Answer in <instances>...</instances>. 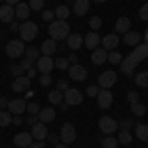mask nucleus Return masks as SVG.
Listing matches in <instances>:
<instances>
[{
  "label": "nucleus",
  "instance_id": "nucleus-1",
  "mask_svg": "<svg viewBox=\"0 0 148 148\" xmlns=\"http://www.w3.org/2000/svg\"><path fill=\"white\" fill-rule=\"evenodd\" d=\"M146 57H148V46L140 42L138 46H134V49H132L130 56L123 57V61H121V71L125 73L126 77H134V69H136V65L140 63V61H144Z\"/></svg>",
  "mask_w": 148,
  "mask_h": 148
},
{
  "label": "nucleus",
  "instance_id": "nucleus-2",
  "mask_svg": "<svg viewBox=\"0 0 148 148\" xmlns=\"http://www.w3.org/2000/svg\"><path fill=\"white\" fill-rule=\"evenodd\" d=\"M47 32H49V38L56 40V42L67 40V36L71 34V26L67 24V20H53V22L49 24Z\"/></svg>",
  "mask_w": 148,
  "mask_h": 148
},
{
  "label": "nucleus",
  "instance_id": "nucleus-3",
  "mask_svg": "<svg viewBox=\"0 0 148 148\" xmlns=\"http://www.w3.org/2000/svg\"><path fill=\"white\" fill-rule=\"evenodd\" d=\"M18 32H20V40L26 44V42H34L36 38H38V32H40V30H38V24L36 22L26 20L24 24H20V30H18Z\"/></svg>",
  "mask_w": 148,
  "mask_h": 148
},
{
  "label": "nucleus",
  "instance_id": "nucleus-4",
  "mask_svg": "<svg viewBox=\"0 0 148 148\" xmlns=\"http://www.w3.org/2000/svg\"><path fill=\"white\" fill-rule=\"evenodd\" d=\"M24 51H26V44L22 40H10L6 44V56L12 59H18L20 56H24Z\"/></svg>",
  "mask_w": 148,
  "mask_h": 148
},
{
  "label": "nucleus",
  "instance_id": "nucleus-5",
  "mask_svg": "<svg viewBox=\"0 0 148 148\" xmlns=\"http://www.w3.org/2000/svg\"><path fill=\"white\" fill-rule=\"evenodd\" d=\"M99 130L103 134H114L119 130V123L114 121L113 116H101L99 119Z\"/></svg>",
  "mask_w": 148,
  "mask_h": 148
},
{
  "label": "nucleus",
  "instance_id": "nucleus-6",
  "mask_svg": "<svg viewBox=\"0 0 148 148\" xmlns=\"http://www.w3.org/2000/svg\"><path fill=\"white\" fill-rule=\"evenodd\" d=\"M75 138H77L75 126L71 125V123H65V125L61 126V130H59V140L63 144H71V142H75Z\"/></svg>",
  "mask_w": 148,
  "mask_h": 148
},
{
  "label": "nucleus",
  "instance_id": "nucleus-7",
  "mask_svg": "<svg viewBox=\"0 0 148 148\" xmlns=\"http://www.w3.org/2000/svg\"><path fill=\"white\" fill-rule=\"evenodd\" d=\"M63 101L67 103L69 107L81 105V103H83V93H81L79 89H73V87H69L67 91H63Z\"/></svg>",
  "mask_w": 148,
  "mask_h": 148
},
{
  "label": "nucleus",
  "instance_id": "nucleus-8",
  "mask_svg": "<svg viewBox=\"0 0 148 148\" xmlns=\"http://www.w3.org/2000/svg\"><path fill=\"white\" fill-rule=\"evenodd\" d=\"M114 83H116V73L114 71H105L99 75V81H97V85L101 87V89H111Z\"/></svg>",
  "mask_w": 148,
  "mask_h": 148
},
{
  "label": "nucleus",
  "instance_id": "nucleus-9",
  "mask_svg": "<svg viewBox=\"0 0 148 148\" xmlns=\"http://www.w3.org/2000/svg\"><path fill=\"white\" fill-rule=\"evenodd\" d=\"M67 73H69V79L71 81H85L87 79V69L83 67V65H79V63L69 65Z\"/></svg>",
  "mask_w": 148,
  "mask_h": 148
},
{
  "label": "nucleus",
  "instance_id": "nucleus-10",
  "mask_svg": "<svg viewBox=\"0 0 148 148\" xmlns=\"http://www.w3.org/2000/svg\"><path fill=\"white\" fill-rule=\"evenodd\" d=\"M119 44H121L119 34H109V36H105V38H101V47L105 51H114Z\"/></svg>",
  "mask_w": 148,
  "mask_h": 148
},
{
  "label": "nucleus",
  "instance_id": "nucleus-11",
  "mask_svg": "<svg viewBox=\"0 0 148 148\" xmlns=\"http://www.w3.org/2000/svg\"><path fill=\"white\" fill-rule=\"evenodd\" d=\"M26 99H14V101L8 103V107H6V111L12 114V116H20V114L26 111Z\"/></svg>",
  "mask_w": 148,
  "mask_h": 148
},
{
  "label": "nucleus",
  "instance_id": "nucleus-12",
  "mask_svg": "<svg viewBox=\"0 0 148 148\" xmlns=\"http://www.w3.org/2000/svg\"><path fill=\"white\" fill-rule=\"evenodd\" d=\"M53 67H56V61H53L49 56H40L38 57V65H36V69H38L40 73H51Z\"/></svg>",
  "mask_w": 148,
  "mask_h": 148
},
{
  "label": "nucleus",
  "instance_id": "nucleus-13",
  "mask_svg": "<svg viewBox=\"0 0 148 148\" xmlns=\"http://www.w3.org/2000/svg\"><path fill=\"white\" fill-rule=\"evenodd\" d=\"M30 83H32V79H30V77L20 75V77H16V79L12 81V91H16V93H26L28 89H30Z\"/></svg>",
  "mask_w": 148,
  "mask_h": 148
},
{
  "label": "nucleus",
  "instance_id": "nucleus-14",
  "mask_svg": "<svg viewBox=\"0 0 148 148\" xmlns=\"http://www.w3.org/2000/svg\"><path fill=\"white\" fill-rule=\"evenodd\" d=\"M97 103H99V109H109L113 105V93L109 91V89H99Z\"/></svg>",
  "mask_w": 148,
  "mask_h": 148
},
{
  "label": "nucleus",
  "instance_id": "nucleus-15",
  "mask_svg": "<svg viewBox=\"0 0 148 148\" xmlns=\"http://www.w3.org/2000/svg\"><path fill=\"white\" fill-rule=\"evenodd\" d=\"M83 46H85V47H89L91 51H93V49H97V47L101 46V36L97 34V32H93V30H91L89 34L83 38Z\"/></svg>",
  "mask_w": 148,
  "mask_h": 148
},
{
  "label": "nucleus",
  "instance_id": "nucleus-16",
  "mask_svg": "<svg viewBox=\"0 0 148 148\" xmlns=\"http://www.w3.org/2000/svg\"><path fill=\"white\" fill-rule=\"evenodd\" d=\"M14 18H16V14H14V6H10V4L0 6V22H2V24L14 22Z\"/></svg>",
  "mask_w": 148,
  "mask_h": 148
},
{
  "label": "nucleus",
  "instance_id": "nucleus-17",
  "mask_svg": "<svg viewBox=\"0 0 148 148\" xmlns=\"http://www.w3.org/2000/svg\"><path fill=\"white\" fill-rule=\"evenodd\" d=\"M32 138H38V140H46L47 138V126L44 125V123H36V125H32Z\"/></svg>",
  "mask_w": 148,
  "mask_h": 148
},
{
  "label": "nucleus",
  "instance_id": "nucleus-18",
  "mask_svg": "<svg viewBox=\"0 0 148 148\" xmlns=\"http://www.w3.org/2000/svg\"><path fill=\"white\" fill-rule=\"evenodd\" d=\"M53 119H56V111H53L51 107H44V109H40V113H38V121H40V123L47 125V123H51Z\"/></svg>",
  "mask_w": 148,
  "mask_h": 148
},
{
  "label": "nucleus",
  "instance_id": "nucleus-19",
  "mask_svg": "<svg viewBox=\"0 0 148 148\" xmlns=\"http://www.w3.org/2000/svg\"><path fill=\"white\" fill-rule=\"evenodd\" d=\"M65 44H67V47L71 51H77V49L83 46V36L81 34H69L67 40H65Z\"/></svg>",
  "mask_w": 148,
  "mask_h": 148
},
{
  "label": "nucleus",
  "instance_id": "nucleus-20",
  "mask_svg": "<svg viewBox=\"0 0 148 148\" xmlns=\"http://www.w3.org/2000/svg\"><path fill=\"white\" fill-rule=\"evenodd\" d=\"M56 51H57V44H56V40H51V38L46 40V42L40 46V53H42V56H49L51 57Z\"/></svg>",
  "mask_w": 148,
  "mask_h": 148
},
{
  "label": "nucleus",
  "instance_id": "nucleus-21",
  "mask_svg": "<svg viewBox=\"0 0 148 148\" xmlns=\"http://www.w3.org/2000/svg\"><path fill=\"white\" fill-rule=\"evenodd\" d=\"M107 56H109V51H105L103 47L93 49V51H91V61H93V65H103V63L107 61Z\"/></svg>",
  "mask_w": 148,
  "mask_h": 148
},
{
  "label": "nucleus",
  "instance_id": "nucleus-22",
  "mask_svg": "<svg viewBox=\"0 0 148 148\" xmlns=\"http://www.w3.org/2000/svg\"><path fill=\"white\" fill-rule=\"evenodd\" d=\"M14 144L18 148H28L32 144V134H30V132H18V134L14 136Z\"/></svg>",
  "mask_w": 148,
  "mask_h": 148
},
{
  "label": "nucleus",
  "instance_id": "nucleus-23",
  "mask_svg": "<svg viewBox=\"0 0 148 148\" xmlns=\"http://www.w3.org/2000/svg\"><path fill=\"white\" fill-rule=\"evenodd\" d=\"M130 28V18L128 16H121L116 24H114V34H126Z\"/></svg>",
  "mask_w": 148,
  "mask_h": 148
},
{
  "label": "nucleus",
  "instance_id": "nucleus-24",
  "mask_svg": "<svg viewBox=\"0 0 148 148\" xmlns=\"http://www.w3.org/2000/svg\"><path fill=\"white\" fill-rule=\"evenodd\" d=\"M14 14H16V18L18 20H28V16H30V6L28 4H24V2H20V4H16L14 6Z\"/></svg>",
  "mask_w": 148,
  "mask_h": 148
},
{
  "label": "nucleus",
  "instance_id": "nucleus-25",
  "mask_svg": "<svg viewBox=\"0 0 148 148\" xmlns=\"http://www.w3.org/2000/svg\"><path fill=\"white\" fill-rule=\"evenodd\" d=\"M87 12H89V0H75L73 2V14L85 16Z\"/></svg>",
  "mask_w": 148,
  "mask_h": 148
},
{
  "label": "nucleus",
  "instance_id": "nucleus-26",
  "mask_svg": "<svg viewBox=\"0 0 148 148\" xmlns=\"http://www.w3.org/2000/svg\"><path fill=\"white\" fill-rule=\"evenodd\" d=\"M123 42H125L126 46H138L140 42H142V36L138 34V32H126L125 34V38H123Z\"/></svg>",
  "mask_w": 148,
  "mask_h": 148
},
{
  "label": "nucleus",
  "instance_id": "nucleus-27",
  "mask_svg": "<svg viewBox=\"0 0 148 148\" xmlns=\"http://www.w3.org/2000/svg\"><path fill=\"white\" fill-rule=\"evenodd\" d=\"M134 134H136L138 140H142V142H148V125L136 123V125H134Z\"/></svg>",
  "mask_w": 148,
  "mask_h": 148
},
{
  "label": "nucleus",
  "instance_id": "nucleus-28",
  "mask_svg": "<svg viewBox=\"0 0 148 148\" xmlns=\"http://www.w3.org/2000/svg\"><path fill=\"white\" fill-rule=\"evenodd\" d=\"M101 148H119V140L113 134H105V138L101 140Z\"/></svg>",
  "mask_w": 148,
  "mask_h": 148
},
{
  "label": "nucleus",
  "instance_id": "nucleus-29",
  "mask_svg": "<svg viewBox=\"0 0 148 148\" xmlns=\"http://www.w3.org/2000/svg\"><path fill=\"white\" fill-rule=\"evenodd\" d=\"M134 83L138 87H148V71H138L134 73Z\"/></svg>",
  "mask_w": 148,
  "mask_h": 148
},
{
  "label": "nucleus",
  "instance_id": "nucleus-30",
  "mask_svg": "<svg viewBox=\"0 0 148 148\" xmlns=\"http://www.w3.org/2000/svg\"><path fill=\"white\" fill-rule=\"evenodd\" d=\"M53 14H56V20H67L71 12H69L67 6H63V4H61V6H57L56 10H53Z\"/></svg>",
  "mask_w": 148,
  "mask_h": 148
},
{
  "label": "nucleus",
  "instance_id": "nucleus-31",
  "mask_svg": "<svg viewBox=\"0 0 148 148\" xmlns=\"http://www.w3.org/2000/svg\"><path fill=\"white\" fill-rule=\"evenodd\" d=\"M24 56L28 57V59H32V61H38V57H40V47H26V51H24Z\"/></svg>",
  "mask_w": 148,
  "mask_h": 148
},
{
  "label": "nucleus",
  "instance_id": "nucleus-32",
  "mask_svg": "<svg viewBox=\"0 0 148 148\" xmlns=\"http://www.w3.org/2000/svg\"><path fill=\"white\" fill-rule=\"evenodd\" d=\"M116 140H119V144H130V142H132V134H130V132H128V130H121V132H119V136H116Z\"/></svg>",
  "mask_w": 148,
  "mask_h": 148
},
{
  "label": "nucleus",
  "instance_id": "nucleus-33",
  "mask_svg": "<svg viewBox=\"0 0 148 148\" xmlns=\"http://www.w3.org/2000/svg\"><path fill=\"white\" fill-rule=\"evenodd\" d=\"M130 111H132V114H136V116H144L146 114V107L142 103H132L130 105Z\"/></svg>",
  "mask_w": 148,
  "mask_h": 148
},
{
  "label": "nucleus",
  "instance_id": "nucleus-34",
  "mask_svg": "<svg viewBox=\"0 0 148 148\" xmlns=\"http://www.w3.org/2000/svg\"><path fill=\"white\" fill-rule=\"evenodd\" d=\"M47 99H49L51 105H59V103L63 101V93L59 91V89H57V91H51L49 95H47Z\"/></svg>",
  "mask_w": 148,
  "mask_h": 148
},
{
  "label": "nucleus",
  "instance_id": "nucleus-35",
  "mask_svg": "<svg viewBox=\"0 0 148 148\" xmlns=\"http://www.w3.org/2000/svg\"><path fill=\"white\" fill-rule=\"evenodd\" d=\"M12 125V114L4 109H0V126H8Z\"/></svg>",
  "mask_w": 148,
  "mask_h": 148
},
{
  "label": "nucleus",
  "instance_id": "nucleus-36",
  "mask_svg": "<svg viewBox=\"0 0 148 148\" xmlns=\"http://www.w3.org/2000/svg\"><path fill=\"white\" fill-rule=\"evenodd\" d=\"M107 61H111L113 65H121V61H123V56L114 49V51H109V56H107Z\"/></svg>",
  "mask_w": 148,
  "mask_h": 148
},
{
  "label": "nucleus",
  "instance_id": "nucleus-37",
  "mask_svg": "<svg viewBox=\"0 0 148 148\" xmlns=\"http://www.w3.org/2000/svg\"><path fill=\"white\" fill-rule=\"evenodd\" d=\"M53 61H56V67L57 69H61V71H67V69H69L67 57H59V59H53Z\"/></svg>",
  "mask_w": 148,
  "mask_h": 148
},
{
  "label": "nucleus",
  "instance_id": "nucleus-38",
  "mask_svg": "<svg viewBox=\"0 0 148 148\" xmlns=\"http://www.w3.org/2000/svg\"><path fill=\"white\" fill-rule=\"evenodd\" d=\"M44 4H46V0H30L28 2L30 10H44Z\"/></svg>",
  "mask_w": 148,
  "mask_h": 148
},
{
  "label": "nucleus",
  "instance_id": "nucleus-39",
  "mask_svg": "<svg viewBox=\"0 0 148 148\" xmlns=\"http://www.w3.org/2000/svg\"><path fill=\"white\" fill-rule=\"evenodd\" d=\"M10 71H12V75H16V77H20V75H26V69L22 67V63H16V65H12Z\"/></svg>",
  "mask_w": 148,
  "mask_h": 148
},
{
  "label": "nucleus",
  "instance_id": "nucleus-40",
  "mask_svg": "<svg viewBox=\"0 0 148 148\" xmlns=\"http://www.w3.org/2000/svg\"><path fill=\"white\" fill-rule=\"evenodd\" d=\"M132 125H134L132 119H123V121H119V130H128Z\"/></svg>",
  "mask_w": 148,
  "mask_h": 148
},
{
  "label": "nucleus",
  "instance_id": "nucleus-41",
  "mask_svg": "<svg viewBox=\"0 0 148 148\" xmlns=\"http://www.w3.org/2000/svg\"><path fill=\"white\" fill-rule=\"evenodd\" d=\"M26 111H28V113L30 114H36V116H38V113H40V105H38V103H28V105H26Z\"/></svg>",
  "mask_w": 148,
  "mask_h": 148
},
{
  "label": "nucleus",
  "instance_id": "nucleus-42",
  "mask_svg": "<svg viewBox=\"0 0 148 148\" xmlns=\"http://www.w3.org/2000/svg\"><path fill=\"white\" fill-rule=\"evenodd\" d=\"M53 18H56V14H53V10H42V20L44 22H53Z\"/></svg>",
  "mask_w": 148,
  "mask_h": 148
},
{
  "label": "nucleus",
  "instance_id": "nucleus-43",
  "mask_svg": "<svg viewBox=\"0 0 148 148\" xmlns=\"http://www.w3.org/2000/svg\"><path fill=\"white\" fill-rule=\"evenodd\" d=\"M101 24H103V20L99 18V16H93L91 20H89V26L93 28V32H97V30L101 28Z\"/></svg>",
  "mask_w": 148,
  "mask_h": 148
},
{
  "label": "nucleus",
  "instance_id": "nucleus-44",
  "mask_svg": "<svg viewBox=\"0 0 148 148\" xmlns=\"http://www.w3.org/2000/svg\"><path fill=\"white\" fill-rule=\"evenodd\" d=\"M99 89H101L99 85H89V87L85 89V95H87V97H97V93H99Z\"/></svg>",
  "mask_w": 148,
  "mask_h": 148
},
{
  "label": "nucleus",
  "instance_id": "nucleus-45",
  "mask_svg": "<svg viewBox=\"0 0 148 148\" xmlns=\"http://www.w3.org/2000/svg\"><path fill=\"white\" fill-rule=\"evenodd\" d=\"M138 16H140V20L148 22V2H146V4H142V8H140V12H138Z\"/></svg>",
  "mask_w": 148,
  "mask_h": 148
},
{
  "label": "nucleus",
  "instance_id": "nucleus-46",
  "mask_svg": "<svg viewBox=\"0 0 148 148\" xmlns=\"http://www.w3.org/2000/svg\"><path fill=\"white\" fill-rule=\"evenodd\" d=\"M57 89H59V91L63 93V91H67L69 89V81L67 79H63V77H61V79L57 81Z\"/></svg>",
  "mask_w": 148,
  "mask_h": 148
},
{
  "label": "nucleus",
  "instance_id": "nucleus-47",
  "mask_svg": "<svg viewBox=\"0 0 148 148\" xmlns=\"http://www.w3.org/2000/svg\"><path fill=\"white\" fill-rule=\"evenodd\" d=\"M40 83H42L44 87H47V85L51 83V75H49V73H42V77H40Z\"/></svg>",
  "mask_w": 148,
  "mask_h": 148
},
{
  "label": "nucleus",
  "instance_id": "nucleus-48",
  "mask_svg": "<svg viewBox=\"0 0 148 148\" xmlns=\"http://www.w3.org/2000/svg\"><path fill=\"white\" fill-rule=\"evenodd\" d=\"M47 142H49V144H53V146H57L61 140H59V136H57V134H47Z\"/></svg>",
  "mask_w": 148,
  "mask_h": 148
},
{
  "label": "nucleus",
  "instance_id": "nucleus-49",
  "mask_svg": "<svg viewBox=\"0 0 148 148\" xmlns=\"http://www.w3.org/2000/svg\"><path fill=\"white\" fill-rule=\"evenodd\" d=\"M126 99H128V103H130V105H132V103H138V93L136 91H130Z\"/></svg>",
  "mask_w": 148,
  "mask_h": 148
},
{
  "label": "nucleus",
  "instance_id": "nucleus-50",
  "mask_svg": "<svg viewBox=\"0 0 148 148\" xmlns=\"http://www.w3.org/2000/svg\"><path fill=\"white\" fill-rule=\"evenodd\" d=\"M28 148H46V142L44 140H38V142H32Z\"/></svg>",
  "mask_w": 148,
  "mask_h": 148
},
{
  "label": "nucleus",
  "instance_id": "nucleus-51",
  "mask_svg": "<svg viewBox=\"0 0 148 148\" xmlns=\"http://www.w3.org/2000/svg\"><path fill=\"white\" fill-rule=\"evenodd\" d=\"M8 30H10V32H18V30H20V24L18 22H10L8 24Z\"/></svg>",
  "mask_w": 148,
  "mask_h": 148
},
{
  "label": "nucleus",
  "instance_id": "nucleus-52",
  "mask_svg": "<svg viewBox=\"0 0 148 148\" xmlns=\"http://www.w3.org/2000/svg\"><path fill=\"white\" fill-rule=\"evenodd\" d=\"M26 123H28L30 126H32V125H36V123H38V116H36V114H30V116L26 119Z\"/></svg>",
  "mask_w": 148,
  "mask_h": 148
},
{
  "label": "nucleus",
  "instance_id": "nucleus-53",
  "mask_svg": "<svg viewBox=\"0 0 148 148\" xmlns=\"http://www.w3.org/2000/svg\"><path fill=\"white\" fill-rule=\"evenodd\" d=\"M22 67L28 71V69L32 67V59H28V57H26V59H22Z\"/></svg>",
  "mask_w": 148,
  "mask_h": 148
},
{
  "label": "nucleus",
  "instance_id": "nucleus-54",
  "mask_svg": "<svg viewBox=\"0 0 148 148\" xmlns=\"http://www.w3.org/2000/svg\"><path fill=\"white\" fill-rule=\"evenodd\" d=\"M36 73H38V69H36V67H30L28 71H26V77H30V79H32V77H36Z\"/></svg>",
  "mask_w": 148,
  "mask_h": 148
},
{
  "label": "nucleus",
  "instance_id": "nucleus-55",
  "mask_svg": "<svg viewBox=\"0 0 148 148\" xmlns=\"http://www.w3.org/2000/svg\"><path fill=\"white\" fill-rule=\"evenodd\" d=\"M8 99H6V97H0V109H6V107H8Z\"/></svg>",
  "mask_w": 148,
  "mask_h": 148
},
{
  "label": "nucleus",
  "instance_id": "nucleus-56",
  "mask_svg": "<svg viewBox=\"0 0 148 148\" xmlns=\"http://www.w3.org/2000/svg\"><path fill=\"white\" fill-rule=\"evenodd\" d=\"M67 61H69V65H75V63H77V56H75V53H71V56L67 57Z\"/></svg>",
  "mask_w": 148,
  "mask_h": 148
},
{
  "label": "nucleus",
  "instance_id": "nucleus-57",
  "mask_svg": "<svg viewBox=\"0 0 148 148\" xmlns=\"http://www.w3.org/2000/svg\"><path fill=\"white\" fill-rule=\"evenodd\" d=\"M22 116H12V125H22Z\"/></svg>",
  "mask_w": 148,
  "mask_h": 148
},
{
  "label": "nucleus",
  "instance_id": "nucleus-58",
  "mask_svg": "<svg viewBox=\"0 0 148 148\" xmlns=\"http://www.w3.org/2000/svg\"><path fill=\"white\" fill-rule=\"evenodd\" d=\"M59 109H61V111H67V109H69V105H67L65 101H61V103H59Z\"/></svg>",
  "mask_w": 148,
  "mask_h": 148
},
{
  "label": "nucleus",
  "instance_id": "nucleus-59",
  "mask_svg": "<svg viewBox=\"0 0 148 148\" xmlns=\"http://www.w3.org/2000/svg\"><path fill=\"white\" fill-rule=\"evenodd\" d=\"M6 4H10V6H16V4H20V0H4Z\"/></svg>",
  "mask_w": 148,
  "mask_h": 148
},
{
  "label": "nucleus",
  "instance_id": "nucleus-60",
  "mask_svg": "<svg viewBox=\"0 0 148 148\" xmlns=\"http://www.w3.org/2000/svg\"><path fill=\"white\" fill-rule=\"evenodd\" d=\"M53 148H69V144H63V142H59L57 146H53Z\"/></svg>",
  "mask_w": 148,
  "mask_h": 148
},
{
  "label": "nucleus",
  "instance_id": "nucleus-61",
  "mask_svg": "<svg viewBox=\"0 0 148 148\" xmlns=\"http://www.w3.org/2000/svg\"><path fill=\"white\" fill-rule=\"evenodd\" d=\"M26 97H28V99H32V97H34V91H30V89H28V91H26Z\"/></svg>",
  "mask_w": 148,
  "mask_h": 148
},
{
  "label": "nucleus",
  "instance_id": "nucleus-62",
  "mask_svg": "<svg viewBox=\"0 0 148 148\" xmlns=\"http://www.w3.org/2000/svg\"><path fill=\"white\" fill-rule=\"evenodd\" d=\"M144 44L148 46V28H146V32H144Z\"/></svg>",
  "mask_w": 148,
  "mask_h": 148
},
{
  "label": "nucleus",
  "instance_id": "nucleus-63",
  "mask_svg": "<svg viewBox=\"0 0 148 148\" xmlns=\"http://www.w3.org/2000/svg\"><path fill=\"white\" fill-rule=\"evenodd\" d=\"M95 2H99V4H103V2H107V0H95Z\"/></svg>",
  "mask_w": 148,
  "mask_h": 148
},
{
  "label": "nucleus",
  "instance_id": "nucleus-64",
  "mask_svg": "<svg viewBox=\"0 0 148 148\" xmlns=\"http://www.w3.org/2000/svg\"><path fill=\"white\" fill-rule=\"evenodd\" d=\"M0 24H2V22H0Z\"/></svg>",
  "mask_w": 148,
  "mask_h": 148
}]
</instances>
